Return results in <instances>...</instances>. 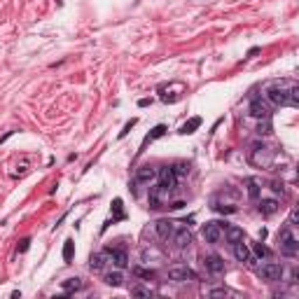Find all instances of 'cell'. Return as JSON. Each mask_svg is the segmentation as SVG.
Instances as JSON below:
<instances>
[{
	"mask_svg": "<svg viewBox=\"0 0 299 299\" xmlns=\"http://www.w3.org/2000/svg\"><path fill=\"white\" fill-rule=\"evenodd\" d=\"M271 103V107H297L299 103V85L295 80H271L262 86V94Z\"/></svg>",
	"mask_w": 299,
	"mask_h": 299,
	"instance_id": "obj_1",
	"label": "cell"
},
{
	"mask_svg": "<svg viewBox=\"0 0 299 299\" xmlns=\"http://www.w3.org/2000/svg\"><path fill=\"white\" fill-rule=\"evenodd\" d=\"M276 154H278V150L274 145H269L264 140H257L248 150V161L253 166H257V169H269L274 164V159H276Z\"/></svg>",
	"mask_w": 299,
	"mask_h": 299,
	"instance_id": "obj_2",
	"label": "cell"
},
{
	"mask_svg": "<svg viewBox=\"0 0 299 299\" xmlns=\"http://www.w3.org/2000/svg\"><path fill=\"white\" fill-rule=\"evenodd\" d=\"M278 248H280V255L285 257H297L299 253V238L295 234V224H285L280 232H278Z\"/></svg>",
	"mask_w": 299,
	"mask_h": 299,
	"instance_id": "obj_3",
	"label": "cell"
},
{
	"mask_svg": "<svg viewBox=\"0 0 299 299\" xmlns=\"http://www.w3.org/2000/svg\"><path fill=\"white\" fill-rule=\"evenodd\" d=\"M255 274L259 280H267V283H278V280H283V274H285V269L283 264H278V262H264L262 267L255 269Z\"/></svg>",
	"mask_w": 299,
	"mask_h": 299,
	"instance_id": "obj_4",
	"label": "cell"
},
{
	"mask_svg": "<svg viewBox=\"0 0 299 299\" xmlns=\"http://www.w3.org/2000/svg\"><path fill=\"white\" fill-rule=\"evenodd\" d=\"M157 173L159 171L154 166H143V169H138L136 175H133V194H138L143 185H150L152 180H157Z\"/></svg>",
	"mask_w": 299,
	"mask_h": 299,
	"instance_id": "obj_5",
	"label": "cell"
},
{
	"mask_svg": "<svg viewBox=\"0 0 299 299\" xmlns=\"http://www.w3.org/2000/svg\"><path fill=\"white\" fill-rule=\"evenodd\" d=\"M250 115L257 119H271V103L264 96H255L250 101Z\"/></svg>",
	"mask_w": 299,
	"mask_h": 299,
	"instance_id": "obj_6",
	"label": "cell"
},
{
	"mask_svg": "<svg viewBox=\"0 0 299 299\" xmlns=\"http://www.w3.org/2000/svg\"><path fill=\"white\" fill-rule=\"evenodd\" d=\"M169 278L173 283H190V280H196V274L187 264H178V267L169 269Z\"/></svg>",
	"mask_w": 299,
	"mask_h": 299,
	"instance_id": "obj_7",
	"label": "cell"
},
{
	"mask_svg": "<svg viewBox=\"0 0 299 299\" xmlns=\"http://www.w3.org/2000/svg\"><path fill=\"white\" fill-rule=\"evenodd\" d=\"M203 269L211 276H222L224 274V259L220 255H206L203 257Z\"/></svg>",
	"mask_w": 299,
	"mask_h": 299,
	"instance_id": "obj_8",
	"label": "cell"
},
{
	"mask_svg": "<svg viewBox=\"0 0 299 299\" xmlns=\"http://www.w3.org/2000/svg\"><path fill=\"white\" fill-rule=\"evenodd\" d=\"M157 178H159L161 187H164V190H169V192H173V190H175V185H178V175H175V171H173V166H164V169L157 173Z\"/></svg>",
	"mask_w": 299,
	"mask_h": 299,
	"instance_id": "obj_9",
	"label": "cell"
},
{
	"mask_svg": "<svg viewBox=\"0 0 299 299\" xmlns=\"http://www.w3.org/2000/svg\"><path fill=\"white\" fill-rule=\"evenodd\" d=\"M222 224L220 222H206L203 224V229H201V234L203 238H206V243H217L220 238H222Z\"/></svg>",
	"mask_w": 299,
	"mask_h": 299,
	"instance_id": "obj_10",
	"label": "cell"
},
{
	"mask_svg": "<svg viewBox=\"0 0 299 299\" xmlns=\"http://www.w3.org/2000/svg\"><path fill=\"white\" fill-rule=\"evenodd\" d=\"M171 243L178 248V250L190 248V243H192V232H190L187 227H178V229H175V234L171 236Z\"/></svg>",
	"mask_w": 299,
	"mask_h": 299,
	"instance_id": "obj_11",
	"label": "cell"
},
{
	"mask_svg": "<svg viewBox=\"0 0 299 299\" xmlns=\"http://www.w3.org/2000/svg\"><path fill=\"white\" fill-rule=\"evenodd\" d=\"M154 229H157V234H159V238H164V241H171V236L175 234V229H178V222H173V220H157L154 222Z\"/></svg>",
	"mask_w": 299,
	"mask_h": 299,
	"instance_id": "obj_12",
	"label": "cell"
},
{
	"mask_svg": "<svg viewBox=\"0 0 299 299\" xmlns=\"http://www.w3.org/2000/svg\"><path fill=\"white\" fill-rule=\"evenodd\" d=\"M232 248H234V257L238 262H243V264H250V262H253V250H250V246L246 243V238L232 243Z\"/></svg>",
	"mask_w": 299,
	"mask_h": 299,
	"instance_id": "obj_13",
	"label": "cell"
},
{
	"mask_svg": "<svg viewBox=\"0 0 299 299\" xmlns=\"http://www.w3.org/2000/svg\"><path fill=\"white\" fill-rule=\"evenodd\" d=\"M278 206H280V201H278L276 196H271V199H257V211L264 215V217H271L278 211Z\"/></svg>",
	"mask_w": 299,
	"mask_h": 299,
	"instance_id": "obj_14",
	"label": "cell"
},
{
	"mask_svg": "<svg viewBox=\"0 0 299 299\" xmlns=\"http://www.w3.org/2000/svg\"><path fill=\"white\" fill-rule=\"evenodd\" d=\"M107 262H110L107 250H103V253H94V255L89 257V269H91V271H103Z\"/></svg>",
	"mask_w": 299,
	"mask_h": 299,
	"instance_id": "obj_15",
	"label": "cell"
},
{
	"mask_svg": "<svg viewBox=\"0 0 299 299\" xmlns=\"http://www.w3.org/2000/svg\"><path fill=\"white\" fill-rule=\"evenodd\" d=\"M107 257H110V262L115 264L117 269H124L128 264V255L127 250H122V248H115V250H107Z\"/></svg>",
	"mask_w": 299,
	"mask_h": 299,
	"instance_id": "obj_16",
	"label": "cell"
},
{
	"mask_svg": "<svg viewBox=\"0 0 299 299\" xmlns=\"http://www.w3.org/2000/svg\"><path fill=\"white\" fill-rule=\"evenodd\" d=\"M246 190H248V196L257 201L262 196V180L259 178H246Z\"/></svg>",
	"mask_w": 299,
	"mask_h": 299,
	"instance_id": "obj_17",
	"label": "cell"
},
{
	"mask_svg": "<svg viewBox=\"0 0 299 299\" xmlns=\"http://www.w3.org/2000/svg\"><path fill=\"white\" fill-rule=\"evenodd\" d=\"M140 259L145 262V264H150V262H164V253L161 250H157V248H143L140 250Z\"/></svg>",
	"mask_w": 299,
	"mask_h": 299,
	"instance_id": "obj_18",
	"label": "cell"
},
{
	"mask_svg": "<svg viewBox=\"0 0 299 299\" xmlns=\"http://www.w3.org/2000/svg\"><path fill=\"white\" fill-rule=\"evenodd\" d=\"M103 280H106V285H110V288H122L124 285V274L119 269H115V271H107L106 276H103Z\"/></svg>",
	"mask_w": 299,
	"mask_h": 299,
	"instance_id": "obj_19",
	"label": "cell"
},
{
	"mask_svg": "<svg viewBox=\"0 0 299 299\" xmlns=\"http://www.w3.org/2000/svg\"><path fill=\"white\" fill-rule=\"evenodd\" d=\"M61 288H64L65 295H73V292H77V290L85 288V283H82V278H68V280L61 283Z\"/></svg>",
	"mask_w": 299,
	"mask_h": 299,
	"instance_id": "obj_20",
	"label": "cell"
},
{
	"mask_svg": "<svg viewBox=\"0 0 299 299\" xmlns=\"http://www.w3.org/2000/svg\"><path fill=\"white\" fill-rule=\"evenodd\" d=\"M222 234L227 236V241H229V243H236V241L246 238V236H243V229H241V227H234V224H229V227H227V232H222Z\"/></svg>",
	"mask_w": 299,
	"mask_h": 299,
	"instance_id": "obj_21",
	"label": "cell"
},
{
	"mask_svg": "<svg viewBox=\"0 0 299 299\" xmlns=\"http://www.w3.org/2000/svg\"><path fill=\"white\" fill-rule=\"evenodd\" d=\"M199 127H201V117H192L190 122H185V124L180 127V133L182 136H190V133H194Z\"/></svg>",
	"mask_w": 299,
	"mask_h": 299,
	"instance_id": "obj_22",
	"label": "cell"
},
{
	"mask_svg": "<svg viewBox=\"0 0 299 299\" xmlns=\"http://www.w3.org/2000/svg\"><path fill=\"white\" fill-rule=\"evenodd\" d=\"M131 295H136V297H152L154 290L148 288V285H140V283H133L131 285Z\"/></svg>",
	"mask_w": 299,
	"mask_h": 299,
	"instance_id": "obj_23",
	"label": "cell"
},
{
	"mask_svg": "<svg viewBox=\"0 0 299 299\" xmlns=\"http://www.w3.org/2000/svg\"><path fill=\"white\" fill-rule=\"evenodd\" d=\"M164 133H166V127H164V124H159V127H154V128H152V133H150L148 138L143 140V148H145V145H148V143H152V140L161 138V136H164Z\"/></svg>",
	"mask_w": 299,
	"mask_h": 299,
	"instance_id": "obj_24",
	"label": "cell"
},
{
	"mask_svg": "<svg viewBox=\"0 0 299 299\" xmlns=\"http://www.w3.org/2000/svg\"><path fill=\"white\" fill-rule=\"evenodd\" d=\"M253 253H255V257H259V259H262V257H271V250H269V248L264 246L262 241L253 246Z\"/></svg>",
	"mask_w": 299,
	"mask_h": 299,
	"instance_id": "obj_25",
	"label": "cell"
},
{
	"mask_svg": "<svg viewBox=\"0 0 299 299\" xmlns=\"http://www.w3.org/2000/svg\"><path fill=\"white\" fill-rule=\"evenodd\" d=\"M173 171H175L178 178H182V175L190 173V164H187V161H178V164H173Z\"/></svg>",
	"mask_w": 299,
	"mask_h": 299,
	"instance_id": "obj_26",
	"label": "cell"
},
{
	"mask_svg": "<svg viewBox=\"0 0 299 299\" xmlns=\"http://www.w3.org/2000/svg\"><path fill=\"white\" fill-rule=\"evenodd\" d=\"M112 211H115L112 222H115V220H124V217H127V215H124V211H122V199H115V201H112Z\"/></svg>",
	"mask_w": 299,
	"mask_h": 299,
	"instance_id": "obj_27",
	"label": "cell"
},
{
	"mask_svg": "<svg viewBox=\"0 0 299 299\" xmlns=\"http://www.w3.org/2000/svg\"><path fill=\"white\" fill-rule=\"evenodd\" d=\"M133 274H136V276H140V278H154V271H152V269H143V267H136L133 269Z\"/></svg>",
	"mask_w": 299,
	"mask_h": 299,
	"instance_id": "obj_28",
	"label": "cell"
},
{
	"mask_svg": "<svg viewBox=\"0 0 299 299\" xmlns=\"http://www.w3.org/2000/svg\"><path fill=\"white\" fill-rule=\"evenodd\" d=\"M64 259L65 262H70V259H73V241H70V238L64 243Z\"/></svg>",
	"mask_w": 299,
	"mask_h": 299,
	"instance_id": "obj_29",
	"label": "cell"
},
{
	"mask_svg": "<svg viewBox=\"0 0 299 299\" xmlns=\"http://www.w3.org/2000/svg\"><path fill=\"white\" fill-rule=\"evenodd\" d=\"M208 295H211V297H227V295H232V290H227V288H213V290H208Z\"/></svg>",
	"mask_w": 299,
	"mask_h": 299,
	"instance_id": "obj_30",
	"label": "cell"
},
{
	"mask_svg": "<svg viewBox=\"0 0 299 299\" xmlns=\"http://www.w3.org/2000/svg\"><path fill=\"white\" fill-rule=\"evenodd\" d=\"M136 122H138V119H136V117L131 119V122H127V127H124V131H119V138H124V136H127L128 131H131V128L136 127Z\"/></svg>",
	"mask_w": 299,
	"mask_h": 299,
	"instance_id": "obj_31",
	"label": "cell"
},
{
	"mask_svg": "<svg viewBox=\"0 0 299 299\" xmlns=\"http://www.w3.org/2000/svg\"><path fill=\"white\" fill-rule=\"evenodd\" d=\"M28 243H31V238H23L21 246H19V253H26V250H28Z\"/></svg>",
	"mask_w": 299,
	"mask_h": 299,
	"instance_id": "obj_32",
	"label": "cell"
},
{
	"mask_svg": "<svg viewBox=\"0 0 299 299\" xmlns=\"http://www.w3.org/2000/svg\"><path fill=\"white\" fill-rule=\"evenodd\" d=\"M150 103H152V98H140V101H138V106H140V107L150 106Z\"/></svg>",
	"mask_w": 299,
	"mask_h": 299,
	"instance_id": "obj_33",
	"label": "cell"
}]
</instances>
